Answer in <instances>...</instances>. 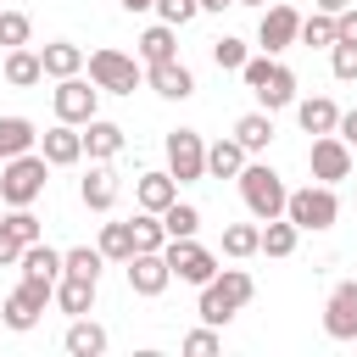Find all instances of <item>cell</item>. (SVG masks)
<instances>
[{
	"label": "cell",
	"instance_id": "obj_1",
	"mask_svg": "<svg viewBox=\"0 0 357 357\" xmlns=\"http://www.w3.org/2000/svg\"><path fill=\"white\" fill-rule=\"evenodd\" d=\"M257 296V279L245 273V268H218L206 284H201V301H195V312H201V324H212V329H223L245 301Z\"/></svg>",
	"mask_w": 357,
	"mask_h": 357
},
{
	"label": "cell",
	"instance_id": "obj_2",
	"mask_svg": "<svg viewBox=\"0 0 357 357\" xmlns=\"http://www.w3.org/2000/svg\"><path fill=\"white\" fill-rule=\"evenodd\" d=\"M240 78H245V89L257 95V106H262V112L296 106V73H290L284 61H273V56H245Z\"/></svg>",
	"mask_w": 357,
	"mask_h": 357
},
{
	"label": "cell",
	"instance_id": "obj_3",
	"mask_svg": "<svg viewBox=\"0 0 357 357\" xmlns=\"http://www.w3.org/2000/svg\"><path fill=\"white\" fill-rule=\"evenodd\" d=\"M45 184H50V162L39 151H22V156L0 162V201L6 206H33L45 195Z\"/></svg>",
	"mask_w": 357,
	"mask_h": 357
},
{
	"label": "cell",
	"instance_id": "obj_4",
	"mask_svg": "<svg viewBox=\"0 0 357 357\" xmlns=\"http://www.w3.org/2000/svg\"><path fill=\"white\" fill-rule=\"evenodd\" d=\"M234 178H240V201H245V212H251L257 223L284 218V195H290V190H284V178H279L268 162H245Z\"/></svg>",
	"mask_w": 357,
	"mask_h": 357
},
{
	"label": "cell",
	"instance_id": "obj_5",
	"mask_svg": "<svg viewBox=\"0 0 357 357\" xmlns=\"http://www.w3.org/2000/svg\"><path fill=\"white\" fill-rule=\"evenodd\" d=\"M284 218H290L301 234H324V229H335V218H340L335 184H301V190H290V195H284Z\"/></svg>",
	"mask_w": 357,
	"mask_h": 357
},
{
	"label": "cell",
	"instance_id": "obj_6",
	"mask_svg": "<svg viewBox=\"0 0 357 357\" xmlns=\"http://www.w3.org/2000/svg\"><path fill=\"white\" fill-rule=\"evenodd\" d=\"M84 67H89V84H95L100 95H134V89L145 84L139 61H134V56H123V50H112V45L89 50V56H84Z\"/></svg>",
	"mask_w": 357,
	"mask_h": 357
},
{
	"label": "cell",
	"instance_id": "obj_7",
	"mask_svg": "<svg viewBox=\"0 0 357 357\" xmlns=\"http://www.w3.org/2000/svg\"><path fill=\"white\" fill-rule=\"evenodd\" d=\"M50 106H56V123H73V128H84L95 112H100V89L89 84V78H56V89H50Z\"/></svg>",
	"mask_w": 357,
	"mask_h": 357
},
{
	"label": "cell",
	"instance_id": "obj_8",
	"mask_svg": "<svg viewBox=\"0 0 357 357\" xmlns=\"http://www.w3.org/2000/svg\"><path fill=\"white\" fill-rule=\"evenodd\" d=\"M162 262H167L173 279H184V284H195V290L218 273V257H212L195 234H190V240H167V245H162Z\"/></svg>",
	"mask_w": 357,
	"mask_h": 357
},
{
	"label": "cell",
	"instance_id": "obj_9",
	"mask_svg": "<svg viewBox=\"0 0 357 357\" xmlns=\"http://www.w3.org/2000/svg\"><path fill=\"white\" fill-rule=\"evenodd\" d=\"M50 296H56V284H39V279H22L6 301H0V318H6V329H33L39 318H45V307H50Z\"/></svg>",
	"mask_w": 357,
	"mask_h": 357
},
{
	"label": "cell",
	"instance_id": "obj_10",
	"mask_svg": "<svg viewBox=\"0 0 357 357\" xmlns=\"http://www.w3.org/2000/svg\"><path fill=\"white\" fill-rule=\"evenodd\" d=\"M167 173H173L178 184L206 178V139H201L195 128H173V134H167Z\"/></svg>",
	"mask_w": 357,
	"mask_h": 357
},
{
	"label": "cell",
	"instance_id": "obj_11",
	"mask_svg": "<svg viewBox=\"0 0 357 357\" xmlns=\"http://www.w3.org/2000/svg\"><path fill=\"white\" fill-rule=\"evenodd\" d=\"M307 167H312L318 184H340V178H351V145H346L340 134H312Z\"/></svg>",
	"mask_w": 357,
	"mask_h": 357
},
{
	"label": "cell",
	"instance_id": "obj_12",
	"mask_svg": "<svg viewBox=\"0 0 357 357\" xmlns=\"http://www.w3.org/2000/svg\"><path fill=\"white\" fill-rule=\"evenodd\" d=\"M296 28H301V11H296V6H284V0L262 6V22H257V45H262V56L290 50V45H296Z\"/></svg>",
	"mask_w": 357,
	"mask_h": 357
},
{
	"label": "cell",
	"instance_id": "obj_13",
	"mask_svg": "<svg viewBox=\"0 0 357 357\" xmlns=\"http://www.w3.org/2000/svg\"><path fill=\"white\" fill-rule=\"evenodd\" d=\"M324 335L329 340H357V279H340L324 301Z\"/></svg>",
	"mask_w": 357,
	"mask_h": 357
},
{
	"label": "cell",
	"instance_id": "obj_14",
	"mask_svg": "<svg viewBox=\"0 0 357 357\" xmlns=\"http://www.w3.org/2000/svg\"><path fill=\"white\" fill-rule=\"evenodd\" d=\"M145 84H151L162 100H190V95H195V73H190L178 56H167V61H151V67H145Z\"/></svg>",
	"mask_w": 357,
	"mask_h": 357
},
{
	"label": "cell",
	"instance_id": "obj_15",
	"mask_svg": "<svg viewBox=\"0 0 357 357\" xmlns=\"http://www.w3.org/2000/svg\"><path fill=\"white\" fill-rule=\"evenodd\" d=\"M117 195H123V178L112 173V162H95V167L78 178V201H84L89 212H112Z\"/></svg>",
	"mask_w": 357,
	"mask_h": 357
},
{
	"label": "cell",
	"instance_id": "obj_16",
	"mask_svg": "<svg viewBox=\"0 0 357 357\" xmlns=\"http://www.w3.org/2000/svg\"><path fill=\"white\" fill-rule=\"evenodd\" d=\"M123 268H128V290H134V296H162V290L173 284V273H167L162 251H134Z\"/></svg>",
	"mask_w": 357,
	"mask_h": 357
},
{
	"label": "cell",
	"instance_id": "obj_17",
	"mask_svg": "<svg viewBox=\"0 0 357 357\" xmlns=\"http://www.w3.org/2000/svg\"><path fill=\"white\" fill-rule=\"evenodd\" d=\"M39 156H45L50 167H73V162H84V134H78L73 123H56V128L39 134Z\"/></svg>",
	"mask_w": 357,
	"mask_h": 357
},
{
	"label": "cell",
	"instance_id": "obj_18",
	"mask_svg": "<svg viewBox=\"0 0 357 357\" xmlns=\"http://www.w3.org/2000/svg\"><path fill=\"white\" fill-rule=\"evenodd\" d=\"M78 134H84V156H89V162H112V156L123 151V128H117V123H106L100 112H95Z\"/></svg>",
	"mask_w": 357,
	"mask_h": 357
},
{
	"label": "cell",
	"instance_id": "obj_19",
	"mask_svg": "<svg viewBox=\"0 0 357 357\" xmlns=\"http://www.w3.org/2000/svg\"><path fill=\"white\" fill-rule=\"evenodd\" d=\"M134 201H139V212H162V206L178 201V178L173 173H139L134 178Z\"/></svg>",
	"mask_w": 357,
	"mask_h": 357
},
{
	"label": "cell",
	"instance_id": "obj_20",
	"mask_svg": "<svg viewBox=\"0 0 357 357\" xmlns=\"http://www.w3.org/2000/svg\"><path fill=\"white\" fill-rule=\"evenodd\" d=\"M17 268H22V279H39V284H56V279H61V251H50L45 240H33V245H22V257H17Z\"/></svg>",
	"mask_w": 357,
	"mask_h": 357
},
{
	"label": "cell",
	"instance_id": "obj_21",
	"mask_svg": "<svg viewBox=\"0 0 357 357\" xmlns=\"http://www.w3.org/2000/svg\"><path fill=\"white\" fill-rule=\"evenodd\" d=\"M67 318H84L89 307H95V279H78V273H61L56 279V296H50Z\"/></svg>",
	"mask_w": 357,
	"mask_h": 357
},
{
	"label": "cell",
	"instance_id": "obj_22",
	"mask_svg": "<svg viewBox=\"0 0 357 357\" xmlns=\"http://www.w3.org/2000/svg\"><path fill=\"white\" fill-rule=\"evenodd\" d=\"M39 67H45V78H73V73H84V50L73 39H50L39 50Z\"/></svg>",
	"mask_w": 357,
	"mask_h": 357
},
{
	"label": "cell",
	"instance_id": "obj_23",
	"mask_svg": "<svg viewBox=\"0 0 357 357\" xmlns=\"http://www.w3.org/2000/svg\"><path fill=\"white\" fill-rule=\"evenodd\" d=\"M296 123H301L307 134H335L340 106H335L329 95H307V100H296Z\"/></svg>",
	"mask_w": 357,
	"mask_h": 357
},
{
	"label": "cell",
	"instance_id": "obj_24",
	"mask_svg": "<svg viewBox=\"0 0 357 357\" xmlns=\"http://www.w3.org/2000/svg\"><path fill=\"white\" fill-rule=\"evenodd\" d=\"M61 346H67L73 357H100V351H106V329H100V324L84 312V318H73V324H67Z\"/></svg>",
	"mask_w": 357,
	"mask_h": 357
},
{
	"label": "cell",
	"instance_id": "obj_25",
	"mask_svg": "<svg viewBox=\"0 0 357 357\" xmlns=\"http://www.w3.org/2000/svg\"><path fill=\"white\" fill-rule=\"evenodd\" d=\"M39 145V128L28 123V117H17V112H6L0 117V162H11V156H22V151H33Z\"/></svg>",
	"mask_w": 357,
	"mask_h": 357
},
{
	"label": "cell",
	"instance_id": "obj_26",
	"mask_svg": "<svg viewBox=\"0 0 357 357\" xmlns=\"http://www.w3.org/2000/svg\"><path fill=\"white\" fill-rule=\"evenodd\" d=\"M39 78H45V67H39V50H28V45L6 50V84H11V89H33Z\"/></svg>",
	"mask_w": 357,
	"mask_h": 357
},
{
	"label": "cell",
	"instance_id": "obj_27",
	"mask_svg": "<svg viewBox=\"0 0 357 357\" xmlns=\"http://www.w3.org/2000/svg\"><path fill=\"white\" fill-rule=\"evenodd\" d=\"M234 139L245 145V156H251V151H268V139H273V112H245V117L234 123Z\"/></svg>",
	"mask_w": 357,
	"mask_h": 357
},
{
	"label": "cell",
	"instance_id": "obj_28",
	"mask_svg": "<svg viewBox=\"0 0 357 357\" xmlns=\"http://www.w3.org/2000/svg\"><path fill=\"white\" fill-rule=\"evenodd\" d=\"M245 167V145L240 139H218V145H206V173L212 178H234Z\"/></svg>",
	"mask_w": 357,
	"mask_h": 357
},
{
	"label": "cell",
	"instance_id": "obj_29",
	"mask_svg": "<svg viewBox=\"0 0 357 357\" xmlns=\"http://www.w3.org/2000/svg\"><path fill=\"white\" fill-rule=\"evenodd\" d=\"M100 257L106 262H128L134 257V223H100Z\"/></svg>",
	"mask_w": 357,
	"mask_h": 357
},
{
	"label": "cell",
	"instance_id": "obj_30",
	"mask_svg": "<svg viewBox=\"0 0 357 357\" xmlns=\"http://www.w3.org/2000/svg\"><path fill=\"white\" fill-rule=\"evenodd\" d=\"M296 240H301V229H296L290 218H268V223H262V245H257V251H268V257H290V251H296Z\"/></svg>",
	"mask_w": 357,
	"mask_h": 357
},
{
	"label": "cell",
	"instance_id": "obj_31",
	"mask_svg": "<svg viewBox=\"0 0 357 357\" xmlns=\"http://www.w3.org/2000/svg\"><path fill=\"white\" fill-rule=\"evenodd\" d=\"M100 268H106L100 245H73V251H61V273H78V279H95V284H100Z\"/></svg>",
	"mask_w": 357,
	"mask_h": 357
},
{
	"label": "cell",
	"instance_id": "obj_32",
	"mask_svg": "<svg viewBox=\"0 0 357 357\" xmlns=\"http://www.w3.org/2000/svg\"><path fill=\"white\" fill-rule=\"evenodd\" d=\"M162 229H167V240H190L201 229V212L190 201H173V206H162Z\"/></svg>",
	"mask_w": 357,
	"mask_h": 357
},
{
	"label": "cell",
	"instance_id": "obj_33",
	"mask_svg": "<svg viewBox=\"0 0 357 357\" xmlns=\"http://www.w3.org/2000/svg\"><path fill=\"white\" fill-rule=\"evenodd\" d=\"M134 251H162L167 245V229H162V212H134Z\"/></svg>",
	"mask_w": 357,
	"mask_h": 357
},
{
	"label": "cell",
	"instance_id": "obj_34",
	"mask_svg": "<svg viewBox=\"0 0 357 357\" xmlns=\"http://www.w3.org/2000/svg\"><path fill=\"white\" fill-rule=\"evenodd\" d=\"M0 229H6V234H17L22 245H33V240H45V223L33 218V206H11V212L0 218Z\"/></svg>",
	"mask_w": 357,
	"mask_h": 357
},
{
	"label": "cell",
	"instance_id": "obj_35",
	"mask_svg": "<svg viewBox=\"0 0 357 357\" xmlns=\"http://www.w3.org/2000/svg\"><path fill=\"white\" fill-rule=\"evenodd\" d=\"M257 245H262V223H229L223 229V251L229 257H257Z\"/></svg>",
	"mask_w": 357,
	"mask_h": 357
},
{
	"label": "cell",
	"instance_id": "obj_36",
	"mask_svg": "<svg viewBox=\"0 0 357 357\" xmlns=\"http://www.w3.org/2000/svg\"><path fill=\"white\" fill-rule=\"evenodd\" d=\"M167 56H173V28H167V22L145 28V33H139V61L151 67V61H167Z\"/></svg>",
	"mask_w": 357,
	"mask_h": 357
},
{
	"label": "cell",
	"instance_id": "obj_37",
	"mask_svg": "<svg viewBox=\"0 0 357 357\" xmlns=\"http://www.w3.org/2000/svg\"><path fill=\"white\" fill-rule=\"evenodd\" d=\"M28 39H33V17H28V11H0V45L17 50V45H28Z\"/></svg>",
	"mask_w": 357,
	"mask_h": 357
},
{
	"label": "cell",
	"instance_id": "obj_38",
	"mask_svg": "<svg viewBox=\"0 0 357 357\" xmlns=\"http://www.w3.org/2000/svg\"><path fill=\"white\" fill-rule=\"evenodd\" d=\"M296 45H335V17H324V11L301 17V28H296Z\"/></svg>",
	"mask_w": 357,
	"mask_h": 357
},
{
	"label": "cell",
	"instance_id": "obj_39",
	"mask_svg": "<svg viewBox=\"0 0 357 357\" xmlns=\"http://www.w3.org/2000/svg\"><path fill=\"white\" fill-rule=\"evenodd\" d=\"M245 56H251V50H245V39H234V33H223V39L212 45V61H218L223 73H240V67H245Z\"/></svg>",
	"mask_w": 357,
	"mask_h": 357
},
{
	"label": "cell",
	"instance_id": "obj_40",
	"mask_svg": "<svg viewBox=\"0 0 357 357\" xmlns=\"http://www.w3.org/2000/svg\"><path fill=\"white\" fill-rule=\"evenodd\" d=\"M329 73H335L340 84H351V78H357V45L335 39V45H329Z\"/></svg>",
	"mask_w": 357,
	"mask_h": 357
},
{
	"label": "cell",
	"instance_id": "obj_41",
	"mask_svg": "<svg viewBox=\"0 0 357 357\" xmlns=\"http://www.w3.org/2000/svg\"><path fill=\"white\" fill-rule=\"evenodd\" d=\"M156 17H162L167 28H184V22L201 17V6H195V0H156Z\"/></svg>",
	"mask_w": 357,
	"mask_h": 357
},
{
	"label": "cell",
	"instance_id": "obj_42",
	"mask_svg": "<svg viewBox=\"0 0 357 357\" xmlns=\"http://www.w3.org/2000/svg\"><path fill=\"white\" fill-rule=\"evenodd\" d=\"M218 346H223V340H218V329H212V324H201V329H190V335H184V357H212Z\"/></svg>",
	"mask_w": 357,
	"mask_h": 357
},
{
	"label": "cell",
	"instance_id": "obj_43",
	"mask_svg": "<svg viewBox=\"0 0 357 357\" xmlns=\"http://www.w3.org/2000/svg\"><path fill=\"white\" fill-rule=\"evenodd\" d=\"M335 39H346V45H357V6H346V11H335Z\"/></svg>",
	"mask_w": 357,
	"mask_h": 357
},
{
	"label": "cell",
	"instance_id": "obj_44",
	"mask_svg": "<svg viewBox=\"0 0 357 357\" xmlns=\"http://www.w3.org/2000/svg\"><path fill=\"white\" fill-rule=\"evenodd\" d=\"M17 257H22V240H17V234H6V229H0V268H11V262H17Z\"/></svg>",
	"mask_w": 357,
	"mask_h": 357
},
{
	"label": "cell",
	"instance_id": "obj_45",
	"mask_svg": "<svg viewBox=\"0 0 357 357\" xmlns=\"http://www.w3.org/2000/svg\"><path fill=\"white\" fill-rule=\"evenodd\" d=\"M335 134H340V139H346V145L357 151V106H351V112H340V123H335Z\"/></svg>",
	"mask_w": 357,
	"mask_h": 357
},
{
	"label": "cell",
	"instance_id": "obj_46",
	"mask_svg": "<svg viewBox=\"0 0 357 357\" xmlns=\"http://www.w3.org/2000/svg\"><path fill=\"white\" fill-rule=\"evenodd\" d=\"M312 6H318V11H324V17H335V11H346V6H351V0H312Z\"/></svg>",
	"mask_w": 357,
	"mask_h": 357
},
{
	"label": "cell",
	"instance_id": "obj_47",
	"mask_svg": "<svg viewBox=\"0 0 357 357\" xmlns=\"http://www.w3.org/2000/svg\"><path fill=\"white\" fill-rule=\"evenodd\" d=\"M201 11H223V6H234V0H195Z\"/></svg>",
	"mask_w": 357,
	"mask_h": 357
},
{
	"label": "cell",
	"instance_id": "obj_48",
	"mask_svg": "<svg viewBox=\"0 0 357 357\" xmlns=\"http://www.w3.org/2000/svg\"><path fill=\"white\" fill-rule=\"evenodd\" d=\"M156 0H123V11H151Z\"/></svg>",
	"mask_w": 357,
	"mask_h": 357
},
{
	"label": "cell",
	"instance_id": "obj_49",
	"mask_svg": "<svg viewBox=\"0 0 357 357\" xmlns=\"http://www.w3.org/2000/svg\"><path fill=\"white\" fill-rule=\"evenodd\" d=\"M234 6H268V0H234Z\"/></svg>",
	"mask_w": 357,
	"mask_h": 357
}]
</instances>
